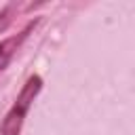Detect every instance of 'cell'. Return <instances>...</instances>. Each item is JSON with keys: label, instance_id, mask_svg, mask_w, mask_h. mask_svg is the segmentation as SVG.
<instances>
[{"label": "cell", "instance_id": "obj_3", "mask_svg": "<svg viewBox=\"0 0 135 135\" xmlns=\"http://www.w3.org/2000/svg\"><path fill=\"white\" fill-rule=\"evenodd\" d=\"M17 8H19V4L11 2V4H6V6L0 11V34H2V32H4L8 25H11V21H13V17H11V15H13Z\"/></svg>", "mask_w": 135, "mask_h": 135}, {"label": "cell", "instance_id": "obj_1", "mask_svg": "<svg viewBox=\"0 0 135 135\" xmlns=\"http://www.w3.org/2000/svg\"><path fill=\"white\" fill-rule=\"evenodd\" d=\"M40 89H42V78L38 74H32L25 80L19 97L15 99V103L11 105V110L6 112V116H4V120L0 124V135H19L21 133L23 120H25V116H27L34 99L38 97Z\"/></svg>", "mask_w": 135, "mask_h": 135}, {"label": "cell", "instance_id": "obj_2", "mask_svg": "<svg viewBox=\"0 0 135 135\" xmlns=\"http://www.w3.org/2000/svg\"><path fill=\"white\" fill-rule=\"evenodd\" d=\"M36 19L34 21H30L19 34H15V36H8V38H4V40H0V74L4 72V68L11 63V59L15 57V53L19 51V46L23 44V40L30 36V32L36 27Z\"/></svg>", "mask_w": 135, "mask_h": 135}]
</instances>
